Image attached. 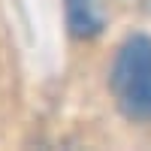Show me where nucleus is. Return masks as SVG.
<instances>
[{
    "mask_svg": "<svg viewBox=\"0 0 151 151\" xmlns=\"http://www.w3.org/2000/svg\"><path fill=\"white\" fill-rule=\"evenodd\" d=\"M112 94L118 109L130 121H151V40L130 36L118 48L115 67H112Z\"/></svg>",
    "mask_w": 151,
    "mask_h": 151,
    "instance_id": "f257e3e1",
    "label": "nucleus"
},
{
    "mask_svg": "<svg viewBox=\"0 0 151 151\" xmlns=\"http://www.w3.org/2000/svg\"><path fill=\"white\" fill-rule=\"evenodd\" d=\"M67 27L79 40H94L103 30V9L100 0H64Z\"/></svg>",
    "mask_w": 151,
    "mask_h": 151,
    "instance_id": "f03ea898",
    "label": "nucleus"
}]
</instances>
